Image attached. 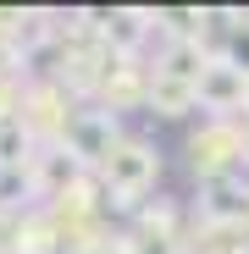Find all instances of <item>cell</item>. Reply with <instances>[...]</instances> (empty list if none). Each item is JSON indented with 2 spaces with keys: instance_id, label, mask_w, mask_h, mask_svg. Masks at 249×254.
<instances>
[{
  "instance_id": "cell-1",
  "label": "cell",
  "mask_w": 249,
  "mask_h": 254,
  "mask_svg": "<svg viewBox=\"0 0 249 254\" xmlns=\"http://www.w3.org/2000/svg\"><path fill=\"white\" fill-rule=\"evenodd\" d=\"M161 172H166L161 144L144 138V133H128V138L111 149V160L94 172V183H100V193H105V216H111V221H133L139 210L150 204Z\"/></svg>"
},
{
  "instance_id": "cell-2",
  "label": "cell",
  "mask_w": 249,
  "mask_h": 254,
  "mask_svg": "<svg viewBox=\"0 0 249 254\" xmlns=\"http://www.w3.org/2000/svg\"><path fill=\"white\" fill-rule=\"evenodd\" d=\"M183 166H188L194 183L238 177V172H244V122L205 116L199 127H188V138H183Z\"/></svg>"
},
{
  "instance_id": "cell-3",
  "label": "cell",
  "mask_w": 249,
  "mask_h": 254,
  "mask_svg": "<svg viewBox=\"0 0 249 254\" xmlns=\"http://www.w3.org/2000/svg\"><path fill=\"white\" fill-rule=\"evenodd\" d=\"M72 116H78V100L61 89L56 77H28V89H22V105H17V122L28 127V138H33L39 149L61 144Z\"/></svg>"
},
{
  "instance_id": "cell-4",
  "label": "cell",
  "mask_w": 249,
  "mask_h": 254,
  "mask_svg": "<svg viewBox=\"0 0 249 254\" xmlns=\"http://www.w3.org/2000/svg\"><path fill=\"white\" fill-rule=\"evenodd\" d=\"M122 138H128V127H122V116H116V111H105V105H78V116L67 122L61 149L83 166V172H100Z\"/></svg>"
},
{
  "instance_id": "cell-5",
  "label": "cell",
  "mask_w": 249,
  "mask_h": 254,
  "mask_svg": "<svg viewBox=\"0 0 249 254\" xmlns=\"http://www.w3.org/2000/svg\"><path fill=\"white\" fill-rule=\"evenodd\" d=\"M194 227L199 232H227V227H249V177H216V183H199L194 199Z\"/></svg>"
},
{
  "instance_id": "cell-6",
  "label": "cell",
  "mask_w": 249,
  "mask_h": 254,
  "mask_svg": "<svg viewBox=\"0 0 249 254\" xmlns=\"http://www.w3.org/2000/svg\"><path fill=\"white\" fill-rule=\"evenodd\" d=\"M89 22L100 28L111 56H150L155 45V6H94Z\"/></svg>"
},
{
  "instance_id": "cell-7",
  "label": "cell",
  "mask_w": 249,
  "mask_h": 254,
  "mask_svg": "<svg viewBox=\"0 0 249 254\" xmlns=\"http://www.w3.org/2000/svg\"><path fill=\"white\" fill-rule=\"evenodd\" d=\"M150 83H155L150 56H116L111 72H105V83H100V100H94V105H105V111H116V116L150 111Z\"/></svg>"
},
{
  "instance_id": "cell-8",
  "label": "cell",
  "mask_w": 249,
  "mask_h": 254,
  "mask_svg": "<svg viewBox=\"0 0 249 254\" xmlns=\"http://www.w3.org/2000/svg\"><path fill=\"white\" fill-rule=\"evenodd\" d=\"M199 111L205 116H222V122H244V94H249V72H238L233 61L211 56V66L199 72Z\"/></svg>"
},
{
  "instance_id": "cell-9",
  "label": "cell",
  "mask_w": 249,
  "mask_h": 254,
  "mask_svg": "<svg viewBox=\"0 0 249 254\" xmlns=\"http://www.w3.org/2000/svg\"><path fill=\"white\" fill-rule=\"evenodd\" d=\"M28 177H33V193H39V204H56V199H67L83 177H94V172H83V166L61 149V144H50V149H39L33 155V166H28Z\"/></svg>"
},
{
  "instance_id": "cell-10",
  "label": "cell",
  "mask_w": 249,
  "mask_h": 254,
  "mask_svg": "<svg viewBox=\"0 0 249 254\" xmlns=\"http://www.w3.org/2000/svg\"><path fill=\"white\" fill-rule=\"evenodd\" d=\"M199 111V89L194 83H177V77H161L155 72V83H150V111L144 116H155V122H188Z\"/></svg>"
},
{
  "instance_id": "cell-11",
  "label": "cell",
  "mask_w": 249,
  "mask_h": 254,
  "mask_svg": "<svg viewBox=\"0 0 249 254\" xmlns=\"http://www.w3.org/2000/svg\"><path fill=\"white\" fill-rule=\"evenodd\" d=\"M39 155V144L28 138L22 122H0V172H28Z\"/></svg>"
},
{
  "instance_id": "cell-12",
  "label": "cell",
  "mask_w": 249,
  "mask_h": 254,
  "mask_svg": "<svg viewBox=\"0 0 249 254\" xmlns=\"http://www.w3.org/2000/svg\"><path fill=\"white\" fill-rule=\"evenodd\" d=\"M222 61H233L238 72H249V11H238L233 33H227V45H222Z\"/></svg>"
},
{
  "instance_id": "cell-13",
  "label": "cell",
  "mask_w": 249,
  "mask_h": 254,
  "mask_svg": "<svg viewBox=\"0 0 249 254\" xmlns=\"http://www.w3.org/2000/svg\"><path fill=\"white\" fill-rule=\"evenodd\" d=\"M244 177H249V122H244Z\"/></svg>"
},
{
  "instance_id": "cell-14",
  "label": "cell",
  "mask_w": 249,
  "mask_h": 254,
  "mask_svg": "<svg viewBox=\"0 0 249 254\" xmlns=\"http://www.w3.org/2000/svg\"><path fill=\"white\" fill-rule=\"evenodd\" d=\"M183 254H211V249H183Z\"/></svg>"
},
{
  "instance_id": "cell-15",
  "label": "cell",
  "mask_w": 249,
  "mask_h": 254,
  "mask_svg": "<svg viewBox=\"0 0 249 254\" xmlns=\"http://www.w3.org/2000/svg\"><path fill=\"white\" fill-rule=\"evenodd\" d=\"M244 122H249V94H244Z\"/></svg>"
}]
</instances>
